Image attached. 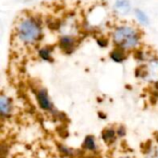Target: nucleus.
I'll list each match as a JSON object with an SVG mask.
<instances>
[{"label":"nucleus","mask_w":158,"mask_h":158,"mask_svg":"<svg viewBox=\"0 0 158 158\" xmlns=\"http://www.w3.org/2000/svg\"><path fill=\"white\" fill-rule=\"evenodd\" d=\"M18 35L21 41L26 44H31L41 36V29L39 23L32 19H25L18 27Z\"/></svg>","instance_id":"1"},{"label":"nucleus","mask_w":158,"mask_h":158,"mask_svg":"<svg viewBox=\"0 0 158 158\" xmlns=\"http://www.w3.org/2000/svg\"><path fill=\"white\" fill-rule=\"evenodd\" d=\"M114 41L122 49H131L138 44L139 36L135 30L129 27H122L115 31Z\"/></svg>","instance_id":"2"},{"label":"nucleus","mask_w":158,"mask_h":158,"mask_svg":"<svg viewBox=\"0 0 158 158\" xmlns=\"http://www.w3.org/2000/svg\"><path fill=\"white\" fill-rule=\"evenodd\" d=\"M36 98L38 101V104L41 108L44 110H51L53 107V105L48 97V94L44 89H40L36 93Z\"/></svg>","instance_id":"3"},{"label":"nucleus","mask_w":158,"mask_h":158,"mask_svg":"<svg viewBox=\"0 0 158 158\" xmlns=\"http://www.w3.org/2000/svg\"><path fill=\"white\" fill-rule=\"evenodd\" d=\"M12 110V105H11V101L10 99L2 94L0 97V111H1V115L3 117H8L11 113Z\"/></svg>","instance_id":"4"},{"label":"nucleus","mask_w":158,"mask_h":158,"mask_svg":"<svg viewBox=\"0 0 158 158\" xmlns=\"http://www.w3.org/2000/svg\"><path fill=\"white\" fill-rule=\"evenodd\" d=\"M74 40L69 36H64L59 41L60 48L66 53H71L74 50Z\"/></svg>","instance_id":"5"},{"label":"nucleus","mask_w":158,"mask_h":158,"mask_svg":"<svg viewBox=\"0 0 158 158\" xmlns=\"http://www.w3.org/2000/svg\"><path fill=\"white\" fill-rule=\"evenodd\" d=\"M102 138L106 143H112L116 140V131L113 129H106L102 132Z\"/></svg>","instance_id":"6"},{"label":"nucleus","mask_w":158,"mask_h":158,"mask_svg":"<svg viewBox=\"0 0 158 158\" xmlns=\"http://www.w3.org/2000/svg\"><path fill=\"white\" fill-rule=\"evenodd\" d=\"M116 8L123 13V14H126L130 11L131 9V6H130V3L128 0H117L116 2Z\"/></svg>","instance_id":"7"},{"label":"nucleus","mask_w":158,"mask_h":158,"mask_svg":"<svg viewBox=\"0 0 158 158\" xmlns=\"http://www.w3.org/2000/svg\"><path fill=\"white\" fill-rule=\"evenodd\" d=\"M83 147L88 151H94L96 149V143L94 138L91 135L87 136L83 142Z\"/></svg>","instance_id":"8"},{"label":"nucleus","mask_w":158,"mask_h":158,"mask_svg":"<svg viewBox=\"0 0 158 158\" xmlns=\"http://www.w3.org/2000/svg\"><path fill=\"white\" fill-rule=\"evenodd\" d=\"M110 56H111V58L114 60V61H116V62H122L125 58H126V56H125V54H124V52H123V50L122 49H120V48H118V49H115L114 51H112V53L110 54Z\"/></svg>","instance_id":"9"},{"label":"nucleus","mask_w":158,"mask_h":158,"mask_svg":"<svg viewBox=\"0 0 158 158\" xmlns=\"http://www.w3.org/2000/svg\"><path fill=\"white\" fill-rule=\"evenodd\" d=\"M39 56L44 60H50L51 59V50L47 47L42 48L39 51Z\"/></svg>","instance_id":"10"},{"label":"nucleus","mask_w":158,"mask_h":158,"mask_svg":"<svg viewBox=\"0 0 158 158\" xmlns=\"http://www.w3.org/2000/svg\"><path fill=\"white\" fill-rule=\"evenodd\" d=\"M135 13H136L137 19H139V21H140L141 23H143V24H148V18H147V16L144 14V12H143L142 10L137 9V10L135 11Z\"/></svg>","instance_id":"11"},{"label":"nucleus","mask_w":158,"mask_h":158,"mask_svg":"<svg viewBox=\"0 0 158 158\" xmlns=\"http://www.w3.org/2000/svg\"><path fill=\"white\" fill-rule=\"evenodd\" d=\"M47 25L51 30H57L60 26V23L57 20L55 19H51L50 21H47Z\"/></svg>","instance_id":"12"},{"label":"nucleus","mask_w":158,"mask_h":158,"mask_svg":"<svg viewBox=\"0 0 158 158\" xmlns=\"http://www.w3.org/2000/svg\"><path fill=\"white\" fill-rule=\"evenodd\" d=\"M126 134V131H125V129L124 128H119L118 130V136H120V137H123L124 135Z\"/></svg>","instance_id":"13"},{"label":"nucleus","mask_w":158,"mask_h":158,"mask_svg":"<svg viewBox=\"0 0 158 158\" xmlns=\"http://www.w3.org/2000/svg\"><path fill=\"white\" fill-rule=\"evenodd\" d=\"M97 43H98V44L100 45V46H106L107 45V41L106 40H100V39H98L97 40Z\"/></svg>","instance_id":"14"},{"label":"nucleus","mask_w":158,"mask_h":158,"mask_svg":"<svg viewBox=\"0 0 158 158\" xmlns=\"http://www.w3.org/2000/svg\"><path fill=\"white\" fill-rule=\"evenodd\" d=\"M122 158H131V157H122Z\"/></svg>","instance_id":"15"}]
</instances>
